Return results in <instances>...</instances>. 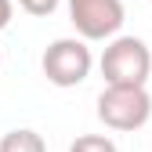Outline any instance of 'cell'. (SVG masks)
I'll return each mask as SVG.
<instances>
[{
  "label": "cell",
  "mask_w": 152,
  "mask_h": 152,
  "mask_svg": "<svg viewBox=\"0 0 152 152\" xmlns=\"http://www.w3.org/2000/svg\"><path fill=\"white\" fill-rule=\"evenodd\" d=\"M0 65H4V54H0Z\"/></svg>",
  "instance_id": "cell-9"
},
{
  "label": "cell",
  "mask_w": 152,
  "mask_h": 152,
  "mask_svg": "<svg viewBox=\"0 0 152 152\" xmlns=\"http://www.w3.org/2000/svg\"><path fill=\"white\" fill-rule=\"evenodd\" d=\"M98 69L105 87H145L152 72V51L141 36H116L105 44Z\"/></svg>",
  "instance_id": "cell-1"
},
{
  "label": "cell",
  "mask_w": 152,
  "mask_h": 152,
  "mask_svg": "<svg viewBox=\"0 0 152 152\" xmlns=\"http://www.w3.org/2000/svg\"><path fill=\"white\" fill-rule=\"evenodd\" d=\"M11 18H15V0H0V33L11 26Z\"/></svg>",
  "instance_id": "cell-8"
},
{
  "label": "cell",
  "mask_w": 152,
  "mask_h": 152,
  "mask_svg": "<svg viewBox=\"0 0 152 152\" xmlns=\"http://www.w3.org/2000/svg\"><path fill=\"white\" fill-rule=\"evenodd\" d=\"M0 152H47V141L29 127H15L0 138Z\"/></svg>",
  "instance_id": "cell-5"
},
{
  "label": "cell",
  "mask_w": 152,
  "mask_h": 152,
  "mask_svg": "<svg viewBox=\"0 0 152 152\" xmlns=\"http://www.w3.org/2000/svg\"><path fill=\"white\" fill-rule=\"evenodd\" d=\"M98 120L109 130H141L152 120V94L145 87H105L98 94Z\"/></svg>",
  "instance_id": "cell-3"
},
{
  "label": "cell",
  "mask_w": 152,
  "mask_h": 152,
  "mask_svg": "<svg viewBox=\"0 0 152 152\" xmlns=\"http://www.w3.org/2000/svg\"><path fill=\"white\" fill-rule=\"evenodd\" d=\"M123 18V0H69V22L80 40H116Z\"/></svg>",
  "instance_id": "cell-4"
},
{
  "label": "cell",
  "mask_w": 152,
  "mask_h": 152,
  "mask_svg": "<svg viewBox=\"0 0 152 152\" xmlns=\"http://www.w3.org/2000/svg\"><path fill=\"white\" fill-rule=\"evenodd\" d=\"M69 152H120V148L109 134H80L69 145Z\"/></svg>",
  "instance_id": "cell-6"
},
{
  "label": "cell",
  "mask_w": 152,
  "mask_h": 152,
  "mask_svg": "<svg viewBox=\"0 0 152 152\" xmlns=\"http://www.w3.org/2000/svg\"><path fill=\"white\" fill-rule=\"evenodd\" d=\"M40 69L47 76V83L54 87H76L83 83L91 69H94V54L87 47V40L80 36H58V40H51L44 58H40Z\"/></svg>",
  "instance_id": "cell-2"
},
{
  "label": "cell",
  "mask_w": 152,
  "mask_h": 152,
  "mask_svg": "<svg viewBox=\"0 0 152 152\" xmlns=\"http://www.w3.org/2000/svg\"><path fill=\"white\" fill-rule=\"evenodd\" d=\"M18 7L26 15H33V18H44V15H51L58 7V0H18Z\"/></svg>",
  "instance_id": "cell-7"
}]
</instances>
